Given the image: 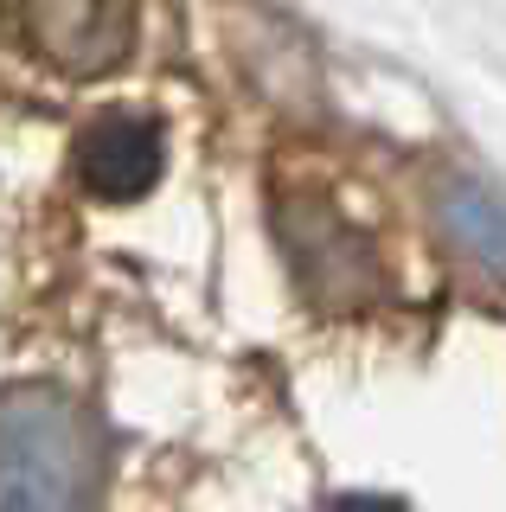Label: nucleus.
Masks as SVG:
<instances>
[{"instance_id":"obj_1","label":"nucleus","mask_w":506,"mask_h":512,"mask_svg":"<svg viewBox=\"0 0 506 512\" xmlns=\"http://www.w3.org/2000/svg\"><path fill=\"white\" fill-rule=\"evenodd\" d=\"M109 480V436L58 384L0 391V506L58 512L90 506Z\"/></svg>"},{"instance_id":"obj_2","label":"nucleus","mask_w":506,"mask_h":512,"mask_svg":"<svg viewBox=\"0 0 506 512\" xmlns=\"http://www.w3.org/2000/svg\"><path fill=\"white\" fill-rule=\"evenodd\" d=\"M276 237L289 250L314 308H359L378 288V256L372 244L346 224L321 192H282L276 199Z\"/></svg>"},{"instance_id":"obj_3","label":"nucleus","mask_w":506,"mask_h":512,"mask_svg":"<svg viewBox=\"0 0 506 512\" xmlns=\"http://www.w3.org/2000/svg\"><path fill=\"white\" fill-rule=\"evenodd\" d=\"M20 26L58 71H116L135 45V0H20Z\"/></svg>"},{"instance_id":"obj_4","label":"nucleus","mask_w":506,"mask_h":512,"mask_svg":"<svg viewBox=\"0 0 506 512\" xmlns=\"http://www.w3.org/2000/svg\"><path fill=\"white\" fill-rule=\"evenodd\" d=\"M71 167L84 192H97L109 205H129V199H148L161 186V167H167V148H161V128L135 109H116V116H97L77 135L71 148Z\"/></svg>"},{"instance_id":"obj_5","label":"nucleus","mask_w":506,"mask_h":512,"mask_svg":"<svg viewBox=\"0 0 506 512\" xmlns=\"http://www.w3.org/2000/svg\"><path fill=\"white\" fill-rule=\"evenodd\" d=\"M436 218L455 237V250L474 256L487 276H506V199L474 173H449L436 186Z\"/></svg>"}]
</instances>
